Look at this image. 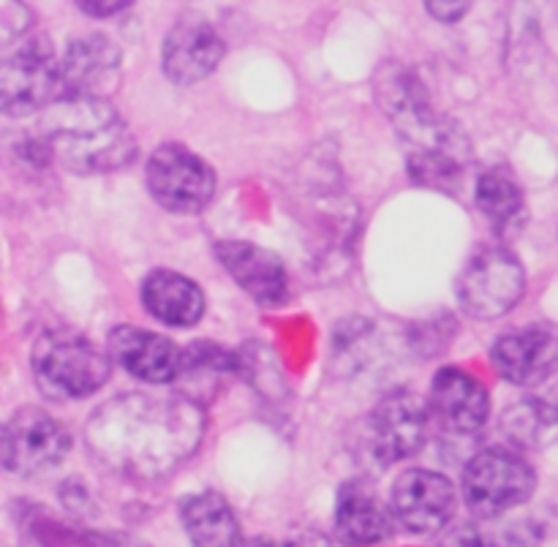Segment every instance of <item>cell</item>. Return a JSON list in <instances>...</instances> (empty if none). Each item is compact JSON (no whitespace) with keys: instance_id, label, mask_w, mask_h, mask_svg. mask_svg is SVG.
I'll return each mask as SVG.
<instances>
[{"instance_id":"obj_28","label":"cell","mask_w":558,"mask_h":547,"mask_svg":"<svg viewBox=\"0 0 558 547\" xmlns=\"http://www.w3.org/2000/svg\"><path fill=\"white\" fill-rule=\"evenodd\" d=\"M80 5V11H85V14L90 16H112V14H120V11L129 9V0H109V3H93V0H85V3H76Z\"/></svg>"},{"instance_id":"obj_25","label":"cell","mask_w":558,"mask_h":547,"mask_svg":"<svg viewBox=\"0 0 558 547\" xmlns=\"http://www.w3.org/2000/svg\"><path fill=\"white\" fill-rule=\"evenodd\" d=\"M240 547H332L330 539L319 532H298L289 534L283 539H272V537H254V539H243Z\"/></svg>"},{"instance_id":"obj_3","label":"cell","mask_w":558,"mask_h":547,"mask_svg":"<svg viewBox=\"0 0 558 547\" xmlns=\"http://www.w3.org/2000/svg\"><path fill=\"white\" fill-rule=\"evenodd\" d=\"M38 142L74 174H107L134 161L136 139L104 98H60L41 112Z\"/></svg>"},{"instance_id":"obj_19","label":"cell","mask_w":558,"mask_h":547,"mask_svg":"<svg viewBox=\"0 0 558 547\" xmlns=\"http://www.w3.org/2000/svg\"><path fill=\"white\" fill-rule=\"evenodd\" d=\"M238 374V357L213 341H194L180 352L178 374H174V396L205 409L216 401L232 376Z\"/></svg>"},{"instance_id":"obj_22","label":"cell","mask_w":558,"mask_h":547,"mask_svg":"<svg viewBox=\"0 0 558 547\" xmlns=\"http://www.w3.org/2000/svg\"><path fill=\"white\" fill-rule=\"evenodd\" d=\"M474 199L499 238L521 232L526 223V196L507 169H488L480 174L477 185H474Z\"/></svg>"},{"instance_id":"obj_4","label":"cell","mask_w":558,"mask_h":547,"mask_svg":"<svg viewBox=\"0 0 558 547\" xmlns=\"http://www.w3.org/2000/svg\"><path fill=\"white\" fill-rule=\"evenodd\" d=\"M31 368L41 396L52 401H80L107 385L112 360L82 332L47 330L33 343Z\"/></svg>"},{"instance_id":"obj_21","label":"cell","mask_w":558,"mask_h":547,"mask_svg":"<svg viewBox=\"0 0 558 547\" xmlns=\"http://www.w3.org/2000/svg\"><path fill=\"white\" fill-rule=\"evenodd\" d=\"M180 521L194 547H240L243 534L229 501L216 490H202L180 501Z\"/></svg>"},{"instance_id":"obj_27","label":"cell","mask_w":558,"mask_h":547,"mask_svg":"<svg viewBox=\"0 0 558 547\" xmlns=\"http://www.w3.org/2000/svg\"><path fill=\"white\" fill-rule=\"evenodd\" d=\"M425 9L439 22H458L463 14H469L472 3H439V0H434V3H425Z\"/></svg>"},{"instance_id":"obj_20","label":"cell","mask_w":558,"mask_h":547,"mask_svg":"<svg viewBox=\"0 0 558 547\" xmlns=\"http://www.w3.org/2000/svg\"><path fill=\"white\" fill-rule=\"evenodd\" d=\"M142 305L167 327H194L205 316L199 283L174 270H153L142 281Z\"/></svg>"},{"instance_id":"obj_5","label":"cell","mask_w":558,"mask_h":547,"mask_svg":"<svg viewBox=\"0 0 558 547\" xmlns=\"http://www.w3.org/2000/svg\"><path fill=\"white\" fill-rule=\"evenodd\" d=\"M461 488L472 515L494 521L532 499L537 472L510 447H485L463 469Z\"/></svg>"},{"instance_id":"obj_11","label":"cell","mask_w":558,"mask_h":547,"mask_svg":"<svg viewBox=\"0 0 558 547\" xmlns=\"http://www.w3.org/2000/svg\"><path fill=\"white\" fill-rule=\"evenodd\" d=\"M227 44L199 11H183L163 36L161 65L174 85H196L221 65Z\"/></svg>"},{"instance_id":"obj_10","label":"cell","mask_w":558,"mask_h":547,"mask_svg":"<svg viewBox=\"0 0 558 547\" xmlns=\"http://www.w3.org/2000/svg\"><path fill=\"white\" fill-rule=\"evenodd\" d=\"M60 101L58 60L38 44L0 54V114L25 118Z\"/></svg>"},{"instance_id":"obj_29","label":"cell","mask_w":558,"mask_h":547,"mask_svg":"<svg viewBox=\"0 0 558 547\" xmlns=\"http://www.w3.org/2000/svg\"><path fill=\"white\" fill-rule=\"evenodd\" d=\"M96 547H150L134 537H123V534H96Z\"/></svg>"},{"instance_id":"obj_18","label":"cell","mask_w":558,"mask_h":547,"mask_svg":"<svg viewBox=\"0 0 558 547\" xmlns=\"http://www.w3.org/2000/svg\"><path fill=\"white\" fill-rule=\"evenodd\" d=\"M336 534L347 547H371L390 539L392 512L363 479L343 483L336 505Z\"/></svg>"},{"instance_id":"obj_8","label":"cell","mask_w":558,"mask_h":547,"mask_svg":"<svg viewBox=\"0 0 558 547\" xmlns=\"http://www.w3.org/2000/svg\"><path fill=\"white\" fill-rule=\"evenodd\" d=\"M145 180L153 199L163 210L180 212V216L205 210L216 196L218 185L216 169L194 150L174 142L153 150V156L147 158Z\"/></svg>"},{"instance_id":"obj_1","label":"cell","mask_w":558,"mask_h":547,"mask_svg":"<svg viewBox=\"0 0 558 547\" xmlns=\"http://www.w3.org/2000/svg\"><path fill=\"white\" fill-rule=\"evenodd\" d=\"M205 409L180 396L125 392L109 398L85 423V447L104 472L131 483H158L196 455Z\"/></svg>"},{"instance_id":"obj_13","label":"cell","mask_w":558,"mask_h":547,"mask_svg":"<svg viewBox=\"0 0 558 547\" xmlns=\"http://www.w3.org/2000/svg\"><path fill=\"white\" fill-rule=\"evenodd\" d=\"M60 98H104L120 82V49L101 33L74 38L58 60Z\"/></svg>"},{"instance_id":"obj_26","label":"cell","mask_w":558,"mask_h":547,"mask_svg":"<svg viewBox=\"0 0 558 547\" xmlns=\"http://www.w3.org/2000/svg\"><path fill=\"white\" fill-rule=\"evenodd\" d=\"M436 547H485V543L477 528L469 526V523H447Z\"/></svg>"},{"instance_id":"obj_7","label":"cell","mask_w":558,"mask_h":547,"mask_svg":"<svg viewBox=\"0 0 558 547\" xmlns=\"http://www.w3.org/2000/svg\"><path fill=\"white\" fill-rule=\"evenodd\" d=\"M69 452V430L38 406H22L0 428V466L16 477H44Z\"/></svg>"},{"instance_id":"obj_9","label":"cell","mask_w":558,"mask_h":547,"mask_svg":"<svg viewBox=\"0 0 558 547\" xmlns=\"http://www.w3.org/2000/svg\"><path fill=\"white\" fill-rule=\"evenodd\" d=\"M428 406L412 390H392L365 420V455L379 469L417 455L428 439Z\"/></svg>"},{"instance_id":"obj_15","label":"cell","mask_w":558,"mask_h":547,"mask_svg":"<svg viewBox=\"0 0 558 547\" xmlns=\"http://www.w3.org/2000/svg\"><path fill=\"white\" fill-rule=\"evenodd\" d=\"M216 259L234 278V283L259 305L276 308L287 303L289 278L278 254L248 240H221L216 243Z\"/></svg>"},{"instance_id":"obj_23","label":"cell","mask_w":558,"mask_h":547,"mask_svg":"<svg viewBox=\"0 0 558 547\" xmlns=\"http://www.w3.org/2000/svg\"><path fill=\"white\" fill-rule=\"evenodd\" d=\"M501 430L521 450H543L558 439V406L539 398L515 403L501 417Z\"/></svg>"},{"instance_id":"obj_12","label":"cell","mask_w":558,"mask_h":547,"mask_svg":"<svg viewBox=\"0 0 558 547\" xmlns=\"http://www.w3.org/2000/svg\"><path fill=\"white\" fill-rule=\"evenodd\" d=\"M390 512L407 532H441L456 515V488L430 469H409L392 485Z\"/></svg>"},{"instance_id":"obj_6","label":"cell","mask_w":558,"mask_h":547,"mask_svg":"<svg viewBox=\"0 0 558 547\" xmlns=\"http://www.w3.org/2000/svg\"><path fill=\"white\" fill-rule=\"evenodd\" d=\"M458 303L472 319L490 321L510 314L526 292V270L505 245H485L458 276Z\"/></svg>"},{"instance_id":"obj_17","label":"cell","mask_w":558,"mask_h":547,"mask_svg":"<svg viewBox=\"0 0 558 547\" xmlns=\"http://www.w3.org/2000/svg\"><path fill=\"white\" fill-rule=\"evenodd\" d=\"M107 354L125 374L147 385H169L180 363L178 343L134 325H120L109 332Z\"/></svg>"},{"instance_id":"obj_2","label":"cell","mask_w":558,"mask_h":547,"mask_svg":"<svg viewBox=\"0 0 558 547\" xmlns=\"http://www.w3.org/2000/svg\"><path fill=\"white\" fill-rule=\"evenodd\" d=\"M374 96L409 145L407 169L414 183L450 194L458 191L472 150L463 131L436 112L420 76L401 63H385L376 71Z\"/></svg>"},{"instance_id":"obj_16","label":"cell","mask_w":558,"mask_h":547,"mask_svg":"<svg viewBox=\"0 0 558 547\" xmlns=\"http://www.w3.org/2000/svg\"><path fill=\"white\" fill-rule=\"evenodd\" d=\"M428 414L447 434H477L490 417L488 390L463 368H441L430 385Z\"/></svg>"},{"instance_id":"obj_14","label":"cell","mask_w":558,"mask_h":547,"mask_svg":"<svg viewBox=\"0 0 558 547\" xmlns=\"http://www.w3.org/2000/svg\"><path fill=\"white\" fill-rule=\"evenodd\" d=\"M494 368L515 387H537L558 374V336L548 327L510 330L490 349Z\"/></svg>"},{"instance_id":"obj_24","label":"cell","mask_w":558,"mask_h":547,"mask_svg":"<svg viewBox=\"0 0 558 547\" xmlns=\"http://www.w3.org/2000/svg\"><path fill=\"white\" fill-rule=\"evenodd\" d=\"M31 25V11L22 3H0V52Z\"/></svg>"}]
</instances>
